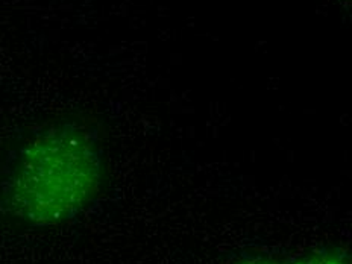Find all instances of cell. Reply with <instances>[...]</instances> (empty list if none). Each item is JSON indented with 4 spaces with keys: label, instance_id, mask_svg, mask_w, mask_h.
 I'll use <instances>...</instances> for the list:
<instances>
[{
    "label": "cell",
    "instance_id": "cell-1",
    "mask_svg": "<svg viewBox=\"0 0 352 264\" xmlns=\"http://www.w3.org/2000/svg\"><path fill=\"white\" fill-rule=\"evenodd\" d=\"M105 153L96 132L64 120L35 132L14 153L0 184V205L21 222L60 225L100 193Z\"/></svg>",
    "mask_w": 352,
    "mask_h": 264
},
{
    "label": "cell",
    "instance_id": "cell-2",
    "mask_svg": "<svg viewBox=\"0 0 352 264\" xmlns=\"http://www.w3.org/2000/svg\"><path fill=\"white\" fill-rule=\"evenodd\" d=\"M232 264H351V260L348 252L329 248L302 256L251 255L243 256V258L234 261Z\"/></svg>",
    "mask_w": 352,
    "mask_h": 264
}]
</instances>
